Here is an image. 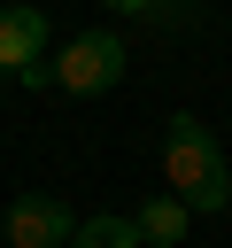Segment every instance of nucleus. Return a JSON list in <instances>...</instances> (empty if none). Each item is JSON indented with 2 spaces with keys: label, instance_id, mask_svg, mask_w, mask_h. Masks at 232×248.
Listing matches in <instances>:
<instances>
[{
  "label": "nucleus",
  "instance_id": "0eeeda50",
  "mask_svg": "<svg viewBox=\"0 0 232 248\" xmlns=\"http://www.w3.org/2000/svg\"><path fill=\"white\" fill-rule=\"evenodd\" d=\"M108 8H116V16H162L170 0H108Z\"/></svg>",
  "mask_w": 232,
  "mask_h": 248
},
{
  "label": "nucleus",
  "instance_id": "f257e3e1",
  "mask_svg": "<svg viewBox=\"0 0 232 248\" xmlns=\"http://www.w3.org/2000/svg\"><path fill=\"white\" fill-rule=\"evenodd\" d=\"M162 186L193 209V217H217V209H232V163H224V147H217V132L201 124V116H170V132H162Z\"/></svg>",
  "mask_w": 232,
  "mask_h": 248
},
{
  "label": "nucleus",
  "instance_id": "20e7f679",
  "mask_svg": "<svg viewBox=\"0 0 232 248\" xmlns=\"http://www.w3.org/2000/svg\"><path fill=\"white\" fill-rule=\"evenodd\" d=\"M39 62H46V8H31V0H8V8H0V70L23 85Z\"/></svg>",
  "mask_w": 232,
  "mask_h": 248
},
{
  "label": "nucleus",
  "instance_id": "f03ea898",
  "mask_svg": "<svg viewBox=\"0 0 232 248\" xmlns=\"http://www.w3.org/2000/svg\"><path fill=\"white\" fill-rule=\"evenodd\" d=\"M116 78H124V39H116V31H77V39L54 54V85L77 93V101H85V93H108Z\"/></svg>",
  "mask_w": 232,
  "mask_h": 248
},
{
  "label": "nucleus",
  "instance_id": "423d86ee",
  "mask_svg": "<svg viewBox=\"0 0 232 248\" xmlns=\"http://www.w3.org/2000/svg\"><path fill=\"white\" fill-rule=\"evenodd\" d=\"M70 248H147V240H139L131 217H108V209H101V217H85V225L70 232Z\"/></svg>",
  "mask_w": 232,
  "mask_h": 248
},
{
  "label": "nucleus",
  "instance_id": "7ed1b4c3",
  "mask_svg": "<svg viewBox=\"0 0 232 248\" xmlns=\"http://www.w3.org/2000/svg\"><path fill=\"white\" fill-rule=\"evenodd\" d=\"M77 217L54 202V194H15L8 202V248H70Z\"/></svg>",
  "mask_w": 232,
  "mask_h": 248
},
{
  "label": "nucleus",
  "instance_id": "39448f33",
  "mask_svg": "<svg viewBox=\"0 0 232 248\" xmlns=\"http://www.w3.org/2000/svg\"><path fill=\"white\" fill-rule=\"evenodd\" d=\"M131 225H139V240H147V248H178V240H186V225H193V209L162 186L155 202H139V217H131Z\"/></svg>",
  "mask_w": 232,
  "mask_h": 248
}]
</instances>
